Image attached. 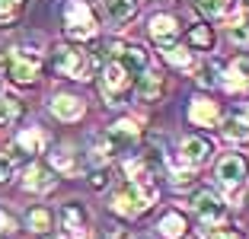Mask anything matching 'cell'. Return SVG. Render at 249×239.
<instances>
[{
  "label": "cell",
  "instance_id": "d590c367",
  "mask_svg": "<svg viewBox=\"0 0 249 239\" xmlns=\"http://www.w3.org/2000/svg\"><path fill=\"white\" fill-rule=\"evenodd\" d=\"M246 118H249V105H246Z\"/></svg>",
  "mask_w": 249,
  "mask_h": 239
},
{
  "label": "cell",
  "instance_id": "8992f818",
  "mask_svg": "<svg viewBox=\"0 0 249 239\" xmlns=\"http://www.w3.org/2000/svg\"><path fill=\"white\" fill-rule=\"evenodd\" d=\"M246 175H249V163L240 153H227V156L217 163V182L227 185V188H233V195H236V188H240L243 182H246Z\"/></svg>",
  "mask_w": 249,
  "mask_h": 239
},
{
  "label": "cell",
  "instance_id": "7a4b0ae2",
  "mask_svg": "<svg viewBox=\"0 0 249 239\" xmlns=\"http://www.w3.org/2000/svg\"><path fill=\"white\" fill-rule=\"evenodd\" d=\"M38 67H42V54H36V51H29V48H16V51L7 54L3 73H7L13 83H19V86H29V83H36Z\"/></svg>",
  "mask_w": 249,
  "mask_h": 239
},
{
  "label": "cell",
  "instance_id": "3957f363",
  "mask_svg": "<svg viewBox=\"0 0 249 239\" xmlns=\"http://www.w3.org/2000/svg\"><path fill=\"white\" fill-rule=\"evenodd\" d=\"M64 29L73 42H87L96 35V16L83 0H71L64 7Z\"/></svg>",
  "mask_w": 249,
  "mask_h": 239
},
{
  "label": "cell",
  "instance_id": "e0dca14e",
  "mask_svg": "<svg viewBox=\"0 0 249 239\" xmlns=\"http://www.w3.org/2000/svg\"><path fill=\"white\" fill-rule=\"evenodd\" d=\"M109 137L115 140L118 150H128V147L138 140V124H134L131 118H122V121H115V124L109 128Z\"/></svg>",
  "mask_w": 249,
  "mask_h": 239
},
{
  "label": "cell",
  "instance_id": "4316f807",
  "mask_svg": "<svg viewBox=\"0 0 249 239\" xmlns=\"http://www.w3.org/2000/svg\"><path fill=\"white\" fill-rule=\"evenodd\" d=\"M22 7H26V0H0V26H10L22 13Z\"/></svg>",
  "mask_w": 249,
  "mask_h": 239
},
{
  "label": "cell",
  "instance_id": "6da1fadb",
  "mask_svg": "<svg viewBox=\"0 0 249 239\" xmlns=\"http://www.w3.org/2000/svg\"><path fill=\"white\" fill-rule=\"evenodd\" d=\"M157 204V185L150 172L131 175V182H124L122 188L112 195V210L124 214V217H141Z\"/></svg>",
  "mask_w": 249,
  "mask_h": 239
},
{
  "label": "cell",
  "instance_id": "4dcf8cb0",
  "mask_svg": "<svg viewBox=\"0 0 249 239\" xmlns=\"http://www.w3.org/2000/svg\"><path fill=\"white\" fill-rule=\"evenodd\" d=\"M201 236H205V239H246L240 230H217V223L208 226V230L201 233Z\"/></svg>",
  "mask_w": 249,
  "mask_h": 239
},
{
  "label": "cell",
  "instance_id": "44dd1931",
  "mask_svg": "<svg viewBox=\"0 0 249 239\" xmlns=\"http://www.w3.org/2000/svg\"><path fill=\"white\" fill-rule=\"evenodd\" d=\"M42 144H45V137H42L38 128H26V131H19V137H16V147H19L22 153H38Z\"/></svg>",
  "mask_w": 249,
  "mask_h": 239
},
{
  "label": "cell",
  "instance_id": "ffe728a7",
  "mask_svg": "<svg viewBox=\"0 0 249 239\" xmlns=\"http://www.w3.org/2000/svg\"><path fill=\"white\" fill-rule=\"evenodd\" d=\"M220 73H224V70H220L217 61H201V64L195 67V80L201 83V86H217Z\"/></svg>",
  "mask_w": 249,
  "mask_h": 239
},
{
  "label": "cell",
  "instance_id": "30bf717a",
  "mask_svg": "<svg viewBox=\"0 0 249 239\" xmlns=\"http://www.w3.org/2000/svg\"><path fill=\"white\" fill-rule=\"evenodd\" d=\"M189 118L198 124V128H217L220 124V109L217 102L208 99V96H195L189 105Z\"/></svg>",
  "mask_w": 249,
  "mask_h": 239
},
{
  "label": "cell",
  "instance_id": "8fae6325",
  "mask_svg": "<svg viewBox=\"0 0 249 239\" xmlns=\"http://www.w3.org/2000/svg\"><path fill=\"white\" fill-rule=\"evenodd\" d=\"M128 83H131V73L124 70L118 61H109L106 70H103V89H106V96H109V99L122 96L124 89H128Z\"/></svg>",
  "mask_w": 249,
  "mask_h": 239
},
{
  "label": "cell",
  "instance_id": "83f0119b",
  "mask_svg": "<svg viewBox=\"0 0 249 239\" xmlns=\"http://www.w3.org/2000/svg\"><path fill=\"white\" fill-rule=\"evenodd\" d=\"M230 38H233L236 45H243V48H249V19H240V16H233V26H230Z\"/></svg>",
  "mask_w": 249,
  "mask_h": 239
},
{
  "label": "cell",
  "instance_id": "d6986e66",
  "mask_svg": "<svg viewBox=\"0 0 249 239\" xmlns=\"http://www.w3.org/2000/svg\"><path fill=\"white\" fill-rule=\"evenodd\" d=\"M176 29H179V22L173 19V16H166V13H157L154 19H150V35L160 38V42L176 38Z\"/></svg>",
  "mask_w": 249,
  "mask_h": 239
},
{
  "label": "cell",
  "instance_id": "9a60e30c",
  "mask_svg": "<svg viewBox=\"0 0 249 239\" xmlns=\"http://www.w3.org/2000/svg\"><path fill=\"white\" fill-rule=\"evenodd\" d=\"M106 13L115 26H124L138 16V0H106Z\"/></svg>",
  "mask_w": 249,
  "mask_h": 239
},
{
  "label": "cell",
  "instance_id": "d4e9b609",
  "mask_svg": "<svg viewBox=\"0 0 249 239\" xmlns=\"http://www.w3.org/2000/svg\"><path fill=\"white\" fill-rule=\"evenodd\" d=\"M163 58L169 61L173 67H192V54H189V48H179V45H163Z\"/></svg>",
  "mask_w": 249,
  "mask_h": 239
},
{
  "label": "cell",
  "instance_id": "7c38bea8",
  "mask_svg": "<svg viewBox=\"0 0 249 239\" xmlns=\"http://www.w3.org/2000/svg\"><path fill=\"white\" fill-rule=\"evenodd\" d=\"M220 83L230 89V93H240V89H249V54H240L233 64L227 67V73H220Z\"/></svg>",
  "mask_w": 249,
  "mask_h": 239
},
{
  "label": "cell",
  "instance_id": "ba28073f",
  "mask_svg": "<svg viewBox=\"0 0 249 239\" xmlns=\"http://www.w3.org/2000/svg\"><path fill=\"white\" fill-rule=\"evenodd\" d=\"M61 230L71 239H87V210H83V204L71 201L61 207Z\"/></svg>",
  "mask_w": 249,
  "mask_h": 239
},
{
  "label": "cell",
  "instance_id": "e575fe53",
  "mask_svg": "<svg viewBox=\"0 0 249 239\" xmlns=\"http://www.w3.org/2000/svg\"><path fill=\"white\" fill-rule=\"evenodd\" d=\"M45 239H71V236H45Z\"/></svg>",
  "mask_w": 249,
  "mask_h": 239
},
{
  "label": "cell",
  "instance_id": "2e32d148",
  "mask_svg": "<svg viewBox=\"0 0 249 239\" xmlns=\"http://www.w3.org/2000/svg\"><path fill=\"white\" fill-rule=\"evenodd\" d=\"M163 96V77L154 70H144V77L138 80V99L141 102H157Z\"/></svg>",
  "mask_w": 249,
  "mask_h": 239
},
{
  "label": "cell",
  "instance_id": "f546056e",
  "mask_svg": "<svg viewBox=\"0 0 249 239\" xmlns=\"http://www.w3.org/2000/svg\"><path fill=\"white\" fill-rule=\"evenodd\" d=\"M52 166L61 169V172H73V156L64 150V147H58V150L52 153Z\"/></svg>",
  "mask_w": 249,
  "mask_h": 239
},
{
  "label": "cell",
  "instance_id": "484cf974",
  "mask_svg": "<svg viewBox=\"0 0 249 239\" xmlns=\"http://www.w3.org/2000/svg\"><path fill=\"white\" fill-rule=\"evenodd\" d=\"M19 115H22V105H19V102L10 99V96H0V124L16 121Z\"/></svg>",
  "mask_w": 249,
  "mask_h": 239
},
{
  "label": "cell",
  "instance_id": "9c48e42d",
  "mask_svg": "<svg viewBox=\"0 0 249 239\" xmlns=\"http://www.w3.org/2000/svg\"><path fill=\"white\" fill-rule=\"evenodd\" d=\"M112 51H115V61L131 73V77L134 73H144L147 67H150V58H147V51L141 48V45H112Z\"/></svg>",
  "mask_w": 249,
  "mask_h": 239
},
{
  "label": "cell",
  "instance_id": "5bb4252c",
  "mask_svg": "<svg viewBox=\"0 0 249 239\" xmlns=\"http://www.w3.org/2000/svg\"><path fill=\"white\" fill-rule=\"evenodd\" d=\"M22 188L26 191H48L54 188V172L45 166H29L22 172Z\"/></svg>",
  "mask_w": 249,
  "mask_h": 239
},
{
  "label": "cell",
  "instance_id": "836d02e7",
  "mask_svg": "<svg viewBox=\"0 0 249 239\" xmlns=\"http://www.w3.org/2000/svg\"><path fill=\"white\" fill-rule=\"evenodd\" d=\"M13 217H10V214H3V210H0V233H13Z\"/></svg>",
  "mask_w": 249,
  "mask_h": 239
},
{
  "label": "cell",
  "instance_id": "52a82bcc",
  "mask_svg": "<svg viewBox=\"0 0 249 239\" xmlns=\"http://www.w3.org/2000/svg\"><path fill=\"white\" fill-rule=\"evenodd\" d=\"M195 210H198V217L205 220L208 226L224 223V217H227V207H224V201H220V198L214 195L211 188H201V191L195 195Z\"/></svg>",
  "mask_w": 249,
  "mask_h": 239
},
{
  "label": "cell",
  "instance_id": "5b68a950",
  "mask_svg": "<svg viewBox=\"0 0 249 239\" xmlns=\"http://www.w3.org/2000/svg\"><path fill=\"white\" fill-rule=\"evenodd\" d=\"M211 153H214L211 140L192 134V137H185L182 147H179V163H182L185 169H198V166H205L208 159H211Z\"/></svg>",
  "mask_w": 249,
  "mask_h": 239
},
{
  "label": "cell",
  "instance_id": "277c9868",
  "mask_svg": "<svg viewBox=\"0 0 249 239\" xmlns=\"http://www.w3.org/2000/svg\"><path fill=\"white\" fill-rule=\"evenodd\" d=\"M54 61V70L61 77H73V80H87L89 73V64H87V54L80 48H73V45H58L52 54Z\"/></svg>",
  "mask_w": 249,
  "mask_h": 239
},
{
  "label": "cell",
  "instance_id": "cb8c5ba5",
  "mask_svg": "<svg viewBox=\"0 0 249 239\" xmlns=\"http://www.w3.org/2000/svg\"><path fill=\"white\" fill-rule=\"evenodd\" d=\"M224 137L236 140V144H246L249 140V118H230L224 124Z\"/></svg>",
  "mask_w": 249,
  "mask_h": 239
},
{
  "label": "cell",
  "instance_id": "603a6c76",
  "mask_svg": "<svg viewBox=\"0 0 249 239\" xmlns=\"http://www.w3.org/2000/svg\"><path fill=\"white\" fill-rule=\"evenodd\" d=\"M26 226L36 230V233L52 230V210H48V207H32L29 214H26Z\"/></svg>",
  "mask_w": 249,
  "mask_h": 239
},
{
  "label": "cell",
  "instance_id": "d6a6232c",
  "mask_svg": "<svg viewBox=\"0 0 249 239\" xmlns=\"http://www.w3.org/2000/svg\"><path fill=\"white\" fill-rule=\"evenodd\" d=\"M13 175V159L10 156H0V182H7Z\"/></svg>",
  "mask_w": 249,
  "mask_h": 239
},
{
  "label": "cell",
  "instance_id": "ac0fdd59",
  "mask_svg": "<svg viewBox=\"0 0 249 239\" xmlns=\"http://www.w3.org/2000/svg\"><path fill=\"white\" fill-rule=\"evenodd\" d=\"M185 230H189V226H185V217L179 214V210H169L166 217L157 223V233H160L163 239H182Z\"/></svg>",
  "mask_w": 249,
  "mask_h": 239
},
{
  "label": "cell",
  "instance_id": "7402d4cb",
  "mask_svg": "<svg viewBox=\"0 0 249 239\" xmlns=\"http://www.w3.org/2000/svg\"><path fill=\"white\" fill-rule=\"evenodd\" d=\"M189 45H192V48H198V51H211L214 48V32L208 29V26L198 22V26H192V29H189Z\"/></svg>",
  "mask_w": 249,
  "mask_h": 239
},
{
  "label": "cell",
  "instance_id": "f1b7e54d",
  "mask_svg": "<svg viewBox=\"0 0 249 239\" xmlns=\"http://www.w3.org/2000/svg\"><path fill=\"white\" fill-rule=\"evenodd\" d=\"M195 7L208 16H220V13H227L230 0H195Z\"/></svg>",
  "mask_w": 249,
  "mask_h": 239
},
{
  "label": "cell",
  "instance_id": "1f68e13d",
  "mask_svg": "<svg viewBox=\"0 0 249 239\" xmlns=\"http://www.w3.org/2000/svg\"><path fill=\"white\" fill-rule=\"evenodd\" d=\"M89 185H93L96 191H103L106 185H109V169H106V166L93 169V172H89Z\"/></svg>",
  "mask_w": 249,
  "mask_h": 239
},
{
  "label": "cell",
  "instance_id": "4fadbf2b",
  "mask_svg": "<svg viewBox=\"0 0 249 239\" xmlns=\"http://www.w3.org/2000/svg\"><path fill=\"white\" fill-rule=\"evenodd\" d=\"M83 99L80 96H67V93H61V96H54L52 99V112L61 118V121H77V118L83 115Z\"/></svg>",
  "mask_w": 249,
  "mask_h": 239
}]
</instances>
